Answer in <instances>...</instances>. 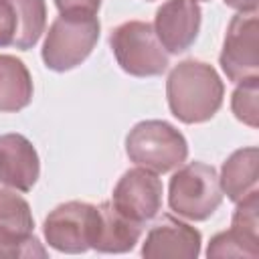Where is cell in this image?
Listing matches in <instances>:
<instances>
[{
    "mask_svg": "<svg viewBox=\"0 0 259 259\" xmlns=\"http://www.w3.org/2000/svg\"><path fill=\"white\" fill-rule=\"evenodd\" d=\"M223 202L219 174L210 164L188 162L178 166L168 184V206L188 221H206Z\"/></svg>",
    "mask_w": 259,
    "mask_h": 259,
    "instance_id": "4",
    "label": "cell"
},
{
    "mask_svg": "<svg viewBox=\"0 0 259 259\" xmlns=\"http://www.w3.org/2000/svg\"><path fill=\"white\" fill-rule=\"evenodd\" d=\"M221 69L229 81L239 83L259 75L257 53V12L235 14L229 22L223 51L219 57Z\"/></svg>",
    "mask_w": 259,
    "mask_h": 259,
    "instance_id": "8",
    "label": "cell"
},
{
    "mask_svg": "<svg viewBox=\"0 0 259 259\" xmlns=\"http://www.w3.org/2000/svg\"><path fill=\"white\" fill-rule=\"evenodd\" d=\"M196 2H198V0H196Z\"/></svg>",
    "mask_w": 259,
    "mask_h": 259,
    "instance_id": "23",
    "label": "cell"
},
{
    "mask_svg": "<svg viewBox=\"0 0 259 259\" xmlns=\"http://www.w3.org/2000/svg\"><path fill=\"white\" fill-rule=\"evenodd\" d=\"M47 26L45 0H0V49H32Z\"/></svg>",
    "mask_w": 259,
    "mask_h": 259,
    "instance_id": "9",
    "label": "cell"
},
{
    "mask_svg": "<svg viewBox=\"0 0 259 259\" xmlns=\"http://www.w3.org/2000/svg\"><path fill=\"white\" fill-rule=\"evenodd\" d=\"M97 219L99 210L95 204L69 200L55 206L47 214L42 233L49 247H53L55 251L79 255L91 249L97 233Z\"/></svg>",
    "mask_w": 259,
    "mask_h": 259,
    "instance_id": "6",
    "label": "cell"
},
{
    "mask_svg": "<svg viewBox=\"0 0 259 259\" xmlns=\"http://www.w3.org/2000/svg\"><path fill=\"white\" fill-rule=\"evenodd\" d=\"M257 162H259V150L255 146L235 150L223 162L219 184L229 200L237 202L257 188Z\"/></svg>",
    "mask_w": 259,
    "mask_h": 259,
    "instance_id": "14",
    "label": "cell"
},
{
    "mask_svg": "<svg viewBox=\"0 0 259 259\" xmlns=\"http://www.w3.org/2000/svg\"><path fill=\"white\" fill-rule=\"evenodd\" d=\"M40 174L38 154L22 134H0V182L12 190L28 192Z\"/></svg>",
    "mask_w": 259,
    "mask_h": 259,
    "instance_id": "12",
    "label": "cell"
},
{
    "mask_svg": "<svg viewBox=\"0 0 259 259\" xmlns=\"http://www.w3.org/2000/svg\"><path fill=\"white\" fill-rule=\"evenodd\" d=\"M223 2L241 14H253L257 12V6H259V0H223Z\"/></svg>",
    "mask_w": 259,
    "mask_h": 259,
    "instance_id": "22",
    "label": "cell"
},
{
    "mask_svg": "<svg viewBox=\"0 0 259 259\" xmlns=\"http://www.w3.org/2000/svg\"><path fill=\"white\" fill-rule=\"evenodd\" d=\"M32 77L26 65L12 57L0 55V111L14 113L32 101Z\"/></svg>",
    "mask_w": 259,
    "mask_h": 259,
    "instance_id": "15",
    "label": "cell"
},
{
    "mask_svg": "<svg viewBox=\"0 0 259 259\" xmlns=\"http://www.w3.org/2000/svg\"><path fill=\"white\" fill-rule=\"evenodd\" d=\"M109 47L117 65L132 77H158L170 65L154 26L144 20L117 24L109 34Z\"/></svg>",
    "mask_w": 259,
    "mask_h": 259,
    "instance_id": "5",
    "label": "cell"
},
{
    "mask_svg": "<svg viewBox=\"0 0 259 259\" xmlns=\"http://www.w3.org/2000/svg\"><path fill=\"white\" fill-rule=\"evenodd\" d=\"M0 257L2 259H26V257H47V249L32 235H12L0 233Z\"/></svg>",
    "mask_w": 259,
    "mask_h": 259,
    "instance_id": "19",
    "label": "cell"
},
{
    "mask_svg": "<svg viewBox=\"0 0 259 259\" xmlns=\"http://www.w3.org/2000/svg\"><path fill=\"white\" fill-rule=\"evenodd\" d=\"M257 97H259V77H249L239 81L231 97V109L239 121L249 127H257Z\"/></svg>",
    "mask_w": 259,
    "mask_h": 259,
    "instance_id": "18",
    "label": "cell"
},
{
    "mask_svg": "<svg viewBox=\"0 0 259 259\" xmlns=\"http://www.w3.org/2000/svg\"><path fill=\"white\" fill-rule=\"evenodd\" d=\"M225 97V85L212 65L196 59L180 61L166 79V99L182 123H202L214 117Z\"/></svg>",
    "mask_w": 259,
    "mask_h": 259,
    "instance_id": "1",
    "label": "cell"
},
{
    "mask_svg": "<svg viewBox=\"0 0 259 259\" xmlns=\"http://www.w3.org/2000/svg\"><path fill=\"white\" fill-rule=\"evenodd\" d=\"M200 231L192 225L174 219L172 214H162L142 243V257L146 259H196L200 255Z\"/></svg>",
    "mask_w": 259,
    "mask_h": 259,
    "instance_id": "11",
    "label": "cell"
},
{
    "mask_svg": "<svg viewBox=\"0 0 259 259\" xmlns=\"http://www.w3.org/2000/svg\"><path fill=\"white\" fill-rule=\"evenodd\" d=\"M162 194L164 186L158 174L136 166L125 170L117 180L111 194V204L127 219L146 225L162 210Z\"/></svg>",
    "mask_w": 259,
    "mask_h": 259,
    "instance_id": "7",
    "label": "cell"
},
{
    "mask_svg": "<svg viewBox=\"0 0 259 259\" xmlns=\"http://www.w3.org/2000/svg\"><path fill=\"white\" fill-rule=\"evenodd\" d=\"M125 154L136 166L166 174L186 162L188 142L172 123L164 119H144L125 136Z\"/></svg>",
    "mask_w": 259,
    "mask_h": 259,
    "instance_id": "2",
    "label": "cell"
},
{
    "mask_svg": "<svg viewBox=\"0 0 259 259\" xmlns=\"http://www.w3.org/2000/svg\"><path fill=\"white\" fill-rule=\"evenodd\" d=\"M202 10L196 0H166L154 18V32L170 55L188 51L200 30Z\"/></svg>",
    "mask_w": 259,
    "mask_h": 259,
    "instance_id": "10",
    "label": "cell"
},
{
    "mask_svg": "<svg viewBox=\"0 0 259 259\" xmlns=\"http://www.w3.org/2000/svg\"><path fill=\"white\" fill-rule=\"evenodd\" d=\"M34 219L30 204L16 190L0 188V233L32 235Z\"/></svg>",
    "mask_w": 259,
    "mask_h": 259,
    "instance_id": "16",
    "label": "cell"
},
{
    "mask_svg": "<svg viewBox=\"0 0 259 259\" xmlns=\"http://www.w3.org/2000/svg\"><path fill=\"white\" fill-rule=\"evenodd\" d=\"M101 24L97 16L61 14L57 16L45 36L40 57L47 69L65 73L81 65L99 40Z\"/></svg>",
    "mask_w": 259,
    "mask_h": 259,
    "instance_id": "3",
    "label": "cell"
},
{
    "mask_svg": "<svg viewBox=\"0 0 259 259\" xmlns=\"http://www.w3.org/2000/svg\"><path fill=\"white\" fill-rule=\"evenodd\" d=\"M97 233L91 249L99 253H127L136 247L142 237L144 225L121 214L111 202H101L97 206Z\"/></svg>",
    "mask_w": 259,
    "mask_h": 259,
    "instance_id": "13",
    "label": "cell"
},
{
    "mask_svg": "<svg viewBox=\"0 0 259 259\" xmlns=\"http://www.w3.org/2000/svg\"><path fill=\"white\" fill-rule=\"evenodd\" d=\"M257 255H259L257 239L243 235L235 229L217 233L206 247V257H257Z\"/></svg>",
    "mask_w": 259,
    "mask_h": 259,
    "instance_id": "17",
    "label": "cell"
},
{
    "mask_svg": "<svg viewBox=\"0 0 259 259\" xmlns=\"http://www.w3.org/2000/svg\"><path fill=\"white\" fill-rule=\"evenodd\" d=\"M257 210H259V190L255 188L247 196L237 200V208L233 212L231 229L257 239Z\"/></svg>",
    "mask_w": 259,
    "mask_h": 259,
    "instance_id": "20",
    "label": "cell"
},
{
    "mask_svg": "<svg viewBox=\"0 0 259 259\" xmlns=\"http://www.w3.org/2000/svg\"><path fill=\"white\" fill-rule=\"evenodd\" d=\"M55 6L61 14H83L97 16L101 0H55Z\"/></svg>",
    "mask_w": 259,
    "mask_h": 259,
    "instance_id": "21",
    "label": "cell"
}]
</instances>
